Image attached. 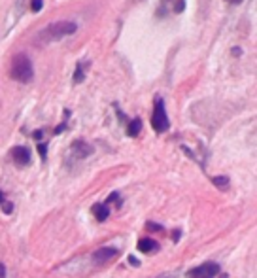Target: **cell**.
<instances>
[{
  "label": "cell",
  "instance_id": "cell-11",
  "mask_svg": "<svg viewBox=\"0 0 257 278\" xmlns=\"http://www.w3.org/2000/svg\"><path fill=\"white\" fill-rule=\"evenodd\" d=\"M86 67L87 63H78L76 72H74V84H82L86 80Z\"/></svg>",
  "mask_w": 257,
  "mask_h": 278
},
{
  "label": "cell",
  "instance_id": "cell-23",
  "mask_svg": "<svg viewBox=\"0 0 257 278\" xmlns=\"http://www.w3.org/2000/svg\"><path fill=\"white\" fill-rule=\"evenodd\" d=\"M229 2H233V4H240L242 0H229Z\"/></svg>",
  "mask_w": 257,
  "mask_h": 278
},
{
  "label": "cell",
  "instance_id": "cell-6",
  "mask_svg": "<svg viewBox=\"0 0 257 278\" xmlns=\"http://www.w3.org/2000/svg\"><path fill=\"white\" fill-rule=\"evenodd\" d=\"M72 154L76 157H87L93 154V148L87 144L86 140H74V144H72Z\"/></svg>",
  "mask_w": 257,
  "mask_h": 278
},
{
  "label": "cell",
  "instance_id": "cell-12",
  "mask_svg": "<svg viewBox=\"0 0 257 278\" xmlns=\"http://www.w3.org/2000/svg\"><path fill=\"white\" fill-rule=\"evenodd\" d=\"M212 182H214L222 191H227V190H229V178H227V176H216V178H212Z\"/></svg>",
  "mask_w": 257,
  "mask_h": 278
},
{
  "label": "cell",
  "instance_id": "cell-19",
  "mask_svg": "<svg viewBox=\"0 0 257 278\" xmlns=\"http://www.w3.org/2000/svg\"><path fill=\"white\" fill-rule=\"evenodd\" d=\"M129 261H131V265H133V267H138V265H140V261H138L135 256H131V258H129Z\"/></svg>",
  "mask_w": 257,
  "mask_h": 278
},
{
  "label": "cell",
  "instance_id": "cell-16",
  "mask_svg": "<svg viewBox=\"0 0 257 278\" xmlns=\"http://www.w3.org/2000/svg\"><path fill=\"white\" fill-rule=\"evenodd\" d=\"M2 210H4V212H6V214H10V212H12V210H14V207H12V205H10V203H2Z\"/></svg>",
  "mask_w": 257,
  "mask_h": 278
},
{
  "label": "cell",
  "instance_id": "cell-5",
  "mask_svg": "<svg viewBox=\"0 0 257 278\" xmlns=\"http://www.w3.org/2000/svg\"><path fill=\"white\" fill-rule=\"evenodd\" d=\"M12 159H14V163L17 165V167H27L29 163H31V150L29 148H25V146H16L14 150H12Z\"/></svg>",
  "mask_w": 257,
  "mask_h": 278
},
{
  "label": "cell",
  "instance_id": "cell-17",
  "mask_svg": "<svg viewBox=\"0 0 257 278\" xmlns=\"http://www.w3.org/2000/svg\"><path fill=\"white\" fill-rule=\"evenodd\" d=\"M65 129H67V123H61V125H59V127L55 129V135H61V133H63Z\"/></svg>",
  "mask_w": 257,
  "mask_h": 278
},
{
  "label": "cell",
  "instance_id": "cell-8",
  "mask_svg": "<svg viewBox=\"0 0 257 278\" xmlns=\"http://www.w3.org/2000/svg\"><path fill=\"white\" fill-rule=\"evenodd\" d=\"M93 214H95V218L99 220V222H106L108 220V216H110V208H108V205H103V203H99V205H93Z\"/></svg>",
  "mask_w": 257,
  "mask_h": 278
},
{
  "label": "cell",
  "instance_id": "cell-4",
  "mask_svg": "<svg viewBox=\"0 0 257 278\" xmlns=\"http://www.w3.org/2000/svg\"><path fill=\"white\" fill-rule=\"evenodd\" d=\"M218 273H220V265L214 261H208V263H203V265L191 269L188 273V278H214L218 277Z\"/></svg>",
  "mask_w": 257,
  "mask_h": 278
},
{
  "label": "cell",
  "instance_id": "cell-14",
  "mask_svg": "<svg viewBox=\"0 0 257 278\" xmlns=\"http://www.w3.org/2000/svg\"><path fill=\"white\" fill-rule=\"evenodd\" d=\"M42 8H44V0H33V2H31V10L36 12V14L42 12Z\"/></svg>",
  "mask_w": 257,
  "mask_h": 278
},
{
  "label": "cell",
  "instance_id": "cell-10",
  "mask_svg": "<svg viewBox=\"0 0 257 278\" xmlns=\"http://www.w3.org/2000/svg\"><path fill=\"white\" fill-rule=\"evenodd\" d=\"M142 131V120H138V118H135V120H131L129 122V125H127V135L129 137H138V133Z\"/></svg>",
  "mask_w": 257,
  "mask_h": 278
},
{
  "label": "cell",
  "instance_id": "cell-18",
  "mask_svg": "<svg viewBox=\"0 0 257 278\" xmlns=\"http://www.w3.org/2000/svg\"><path fill=\"white\" fill-rule=\"evenodd\" d=\"M146 227H148V229H152V231H161V229H163L161 226H155V224H152V222H150Z\"/></svg>",
  "mask_w": 257,
  "mask_h": 278
},
{
  "label": "cell",
  "instance_id": "cell-7",
  "mask_svg": "<svg viewBox=\"0 0 257 278\" xmlns=\"http://www.w3.org/2000/svg\"><path fill=\"white\" fill-rule=\"evenodd\" d=\"M118 256V250L116 248H101V250H97L95 254H93V260L97 261V263H104V261L112 260V258H116Z\"/></svg>",
  "mask_w": 257,
  "mask_h": 278
},
{
  "label": "cell",
  "instance_id": "cell-20",
  "mask_svg": "<svg viewBox=\"0 0 257 278\" xmlns=\"http://www.w3.org/2000/svg\"><path fill=\"white\" fill-rule=\"evenodd\" d=\"M6 277V269H4V265L0 263V278H4Z\"/></svg>",
  "mask_w": 257,
  "mask_h": 278
},
{
  "label": "cell",
  "instance_id": "cell-2",
  "mask_svg": "<svg viewBox=\"0 0 257 278\" xmlns=\"http://www.w3.org/2000/svg\"><path fill=\"white\" fill-rule=\"evenodd\" d=\"M10 76H12V80H16L19 84H29L34 78V69H33L31 59L23 53L16 55L12 61V67H10Z\"/></svg>",
  "mask_w": 257,
  "mask_h": 278
},
{
  "label": "cell",
  "instance_id": "cell-9",
  "mask_svg": "<svg viewBox=\"0 0 257 278\" xmlns=\"http://www.w3.org/2000/svg\"><path fill=\"white\" fill-rule=\"evenodd\" d=\"M138 250L142 252V254H152L155 250H159V244L152 241V239H142L140 243H138Z\"/></svg>",
  "mask_w": 257,
  "mask_h": 278
},
{
  "label": "cell",
  "instance_id": "cell-3",
  "mask_svg": "<svg viewBox=\"0 0 257 278\" xmlns=\"http://www.w3.org/2000/svg\"><path fill=\"white\" fill-rule=\"evenodd\" d=\"M152 127H154L155 133H167L171 122H169V116H167V110H165V103L161 97L155 99V108H154V116H152Z\"/></svg>",
  "mask_w": 257,
  "mask_h": 278
},
{
  "label": "cell",
  "instance_id": "cell-24",
  "mask_svg": "<svg viewBox=\"0 0 257 278\" xmlns=\"http://www.w3.org/2000/svg\"><path fill=\"white\" fill-rule=\"evenodd\" d=\"M2 203H4V199H2V193H0V205H2Z\"/></svg>",
  "mask_w": 257,
  "mask_h": 278
},
{
  "label": "cell",
  "instance_id": "cell-15",
  "mask_svg": "<svg viewBox=\"0 0 257 278\" xmlns=\"http://www.w3.org/2000/svg\"><path fill=\"white\" fill-rule=\"evenodd\" d=\"M38 152H40L42 159L46 161V156H48V146H46V144H38Z\"/></svg>",
  "mask_w": 257,
  "mask_h": 278
},
{
  "label": "cell",
  "instance_id": "cell-22",
  "mask_svg": "<svg viewBox=\"0 0 257 278\" xmlns=\"http://www.w3.org/2000/svg\"><path fill=\"white\" fill-rule=\"evenodd\" d=\"M157 278H174V277H171V275H161V277H157Z\"/></svg>",
  "mask_w": 257,
  "mask_h": 278
},
{
  "label": "cell",
  "instance_id": "cell-13",
  "mask_svg": "<svg viewBox=\"0 0 257 278\" xmlns=\"http://www.w3.org/2000/svg\"><path fill=\"white\" fill-rule=\"evenodd\" d=\"M163 2H172V10L176 14H182L186 8V0H163Z\"/></svg>",
  "mask_w": 257,
  "mask_h": 278
},
{
  "label": "cell",
  "instance_id": "cell-1",
  "mask_svg": "<svg viewBox=\"0 0 257 278\" xmlns=\"http://www.w3.org/2000/svg\"><path fill=\"white\" fill-rule=\"evenodd\" d=\"M78 31V25L74 21H57L53 25H48L44 31H40L36 35V44L38 46H46V44H51V42H57L65 36L74 35Z\"/></svg>",
  "mask_w": 257,
  "mask_h": 278
},
{
  "label": "cell",
  "instance_id": "cell-21",
  "mask_svg": "<svg viewBox=\"0 0 257 278\" xmlns=\"http://www.w3.org/2000/svg\"><path fill=\"white\" fill-rule=\"evenodd\" d=\"M42 135H44L42 131H36V133H34V139H36V140H40V139H42Z\"/></svg>",
  "mask_w": 257,
  "mask_h": 278
}]
</instances>
